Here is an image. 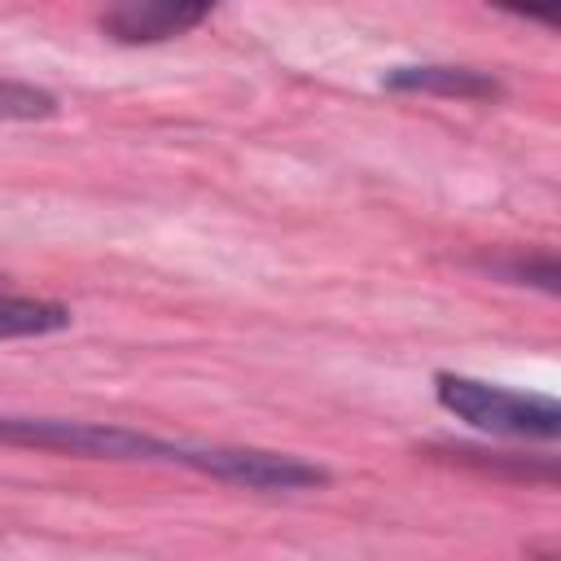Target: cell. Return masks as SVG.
<instances>
[{"instance_id": "obj_7", "label": "cell", "mask_w": 561, "mask_h": 561, "mask_svg": "<svg viewBox=\"0 0 561 561\" xmlns=\"http://www.w3.org/2000/svg\"><path fill=\"white\" fill-rule=\"evenodd\" d=\"M57 110V96L35 88V83H18V79H0V123H31V118H48Z\"/></svg>"}, {"instance_id": "obj_5", "label": "cell", "mask_w": 561, "mask_h": 561, "mask_svg": "<svg viewBox=\"0 0 561 561\" xmlns=\"http://www.w3.org/2000/svg\"><path fill=\"white\" fill-rule=\"evenodd\" d=\"M394 92H434V96H460V101H491L500 96V79L473 66H399L381 79Z\"/></svg>"}, {"instance_id": "obj_1", "label": "cell", "mask_w": 561, "mask_h": 561, "mask_svg": "<svg viewBox=\"0 0 561 561\" xmlns=\"http://www.w3.org/2000/svg\"><path fill=\"white\" fill-rule=\"evenodd\" d=\"M0 443L88 456V460H167V465H175L184 447V443H167V438L127 430V425L66 421V416H0Z\"/></svg>"}, {"instance_id": "obj_8", "label": "cell", "mask_w": 561, "mask_h": 561, "mask_svg": "<svg viewBox=\"0 0 561 561\" xmlns=\"http://www.w3.org/2000/svg\"><path fill=\"white\" fill-rule=\"evenodd\" d=\"M491 272H500L504 280H517V285H539V289H557L561 272H557V259L543 250V254H508V259H486Z\"/></svg>"}, {"instance_id": "obj_3", "label": "cell", "mask_w": 561, "mask_h": 561, "mask_svg": "<svg viewBox=\"0 0 561 561\" xmlns=\"http://www.w3.org/2000/svg\"><path fill=\"white\" fill-rule=\"evenodd\" d=\"M175 465H188L197 473H210L245 491H311L329 482V469L259 447H180Z\"/></svg>"}, {"instance_id": "obj_6", "label": "cell", "mask_w": 561, "mask_h": 561, "mask_svg": "<svg viewBox=\"0 0 561 561\" xmlns=\"http://www.w3.org/2000/svg\"><path fill=\"white\" fill-rule=\"evenodd\" d=\"M66 324H70V311L61 302L0 289V337H39V333H57Z\"/></svg>"}, {"instance_id": "obj_2", "label": "cell", "mask_w": 561, "mask_h": 561, "mask_svg": "<svg viewBox=\"0 0 561 561\" xmlns=\"http://www.w3.org/2000/svg\"><path fill=\"white\" fill-rule=\"evenodd\" d=\"M434 394L451 416L469 421L482 434L539 438V443L561 434V403L548 394H522V390H504V386L460 377V373H438Z\"/></svg>"}, {"instance_id": "obj_4", "label": "cell", "mask_w": 561, "mask_h": 561, "mask_svg": "<svg viewBox=\"0 0 561 561\" xmlns=\"http://www.w3.org/2000/svg\"><path fill=\"white\" fill-rule=\"evenodd\" d=\"M210 9L206 4H171V0H131V4H114L101 13V31L114 35L118 44H158L171 35L193 31L197 22H206Z\"/></svg>"}]
</instances>
